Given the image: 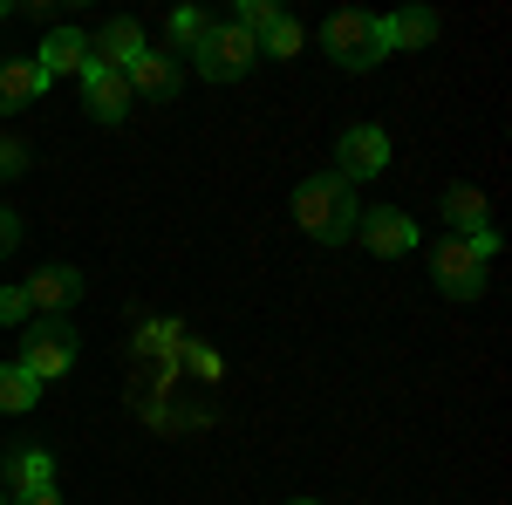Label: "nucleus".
Here are the masks:
<instances>
[{
	"instance_id": "1",
	"label": "nucleus",
	"mask_w": 512,
	"mask_h": 505,
	"mask_svg": "<svg viewBox=\"0 0 512 505\" xmlns=\"http://www.w3.org/2000/svg\"><path fill=\"white\" fill-rule=\"evenodd\" d=\"M294 219H301V233L321 239V246H342V239H355V219H362L355 185H349V178H335V171L301 178V192H294Z\"/></svg>"
},
{
	"instance_id": "2",
	"label": "nucleus",
	"mask_w": 512,
	"mask_h": 505,
	"mask_svg": "<svg viewBox=\"0 0 512 505\" xmlns=\"http://www.w3.org/2000/svg\"><path fill=\"white\" fill-rule=\"evenodd\" d=\"M321 48H328V62L335 69H376L383 55H390V35H383V14H328V28H321Z\"/></svg>"
},
{
	"instance_id": "3",
	"label": "nucleus",
	"mask_w": 512,
	"mask_h": 505,
	"mask_svg": "<svg viewBox=\"0 0 512 505\" xmlns=\"http://www.w3.org/2000/svg\"><path fill=\"white\" fill-rule=\"evenodd\" d=\"M253 55H260V41L246 35V28H233V21H212L205 41L192 48V62H198L205 82H239L246 69H253Z\"/></svg>"
},
{
	"instance_id": "4",
	"label": "nucleus",
	"mask_w": 512,
	"mask_h": 505,
	"mask_svg": "<svg viewBox=\"0 0 512 505\" xmlns=\"http://www.w3.org/2000/svg\"><path fill=\"white\" fill-rule=\"evenodd\" d=\"M431 280H437V294H451V301H478V294H485V253L458 233L437 239L431 246Z\"/></svg>"
},
{
	"instance_id": "5",
	"label": "nucleus",
	"mask_w": 512,
	"mask_h": 505,
	"mask_svg": "<svg viewBox=\"0 0 512 505\" xmlns=\"http://www.w3.org/2000/svg\"><path fill=\"white\" fill-rule=\"evenodd\" d=\"M76 362V328L69 321H35V328H21V369L28 376H62Z\"/></svg>"
},
{
	"instance_id": "6",
	"label": "nucleus",
	"mask_w": 512,
	"mask_h": 505,
	"mask_svg": "<svg viewBox=\"0 0 512 505\" xmlns=\"http://www.w3.org/2000/svg\"><path fill=\"white\" fill-rule=\"evenodd\" d=\"M21 301H28V314H41V321H69V308L82 301V273L76 267H41L21 280Z\"/></svg>"
},
{
	"instance_id": "7",
	"label": "nucleus",
	"mask_w": 512,
	"mask_h": 505,
	"mask_svg": "<svg viewBox=\"0 0 512 505\" xmlns=\"http://www.w3.org/2000/svg\"><path fill=\"white\" fill-rule=\"evenodd\" d=\"M390 171V137L376 130V123H355L342 130V144H335V178H383Z\"/></svg>"
},
{
	"instance_id": "8",
	"label": "nucleus",
	"mask_w": 512,
	"mask_h": 505,
	"mask_svg": "<svg viewBox=\"0 0 512 505\" xmlns=\"http://www.w3.org/2000/svg\"><path fill=\"white\" fill-rule=\"evenodd\" d=\"M355 233H362V246H369L376 260H403V253H417V219H410V212H396V205L362 212V219H355Z\"/></svg>"
},
{
	"instance_id": "9",
	"label": "nucleus",
	"mask_w": 512,
	"mask_h": 505,
	"mask_svg": "<svg viewBox=\"0 0 512 505\" xmlns=\"http://www.w3.org/2000/svg\"><path fill=\"white\" fill-rule=\"evenodd\" d=\"M123 82H130V96H144V103H171V96L185 89V62L164 55V48H144L137 62H123Z\"/></svg>"
},
{
	"instance_id": "10",
	"label": "nucleus",
	"mask_w": 512,
	"mask_h": 505,
	"mask_svg": "<svg viewBox=\"0 0 512 505\" xmlns=\"http://www.w3.org/2000/svg\"><path fill=\"white\" fill-rule=\"evenodd\" d=\"M76 82H82V110H89L96 123H123V117H130V103H137L130 82H123V69H96V62H89Z\"/></svg>"
},
{
	"instance_id": "11",
	"label": "nucleus",
	"mask_w": 512,
	"mask_h": 505,
	"mask_svg": "<svg viewBox=\"0 0 512 505\" xmlns=\"http://www.w3.org/2000/svg\"><path fill=\"white\" fill-rule=\"evenodd\" d=\"M144 48H151V41H144V21L117 14V21H110L103 35L89 41V62H96V69H123V62H137Z\"/></svg>"
},
{
	"instance_id": "12",
	"label": "nucleus",
	"mask_w": 512,
	"mask_h": 505,
	"mask_svg": "<svg viewBox=\"0 0 512 505\" xmlns=\"http://www.w3.org/2000/svg\"><path fill=\"white\" fill-rule=\"evenodd\" d=\"M35 69L48 82L55 76H82V69H89V35H82V28H55V35L35 48Z\"/></svg>"
},
{
	"instance_id": "13",
	"label": "nucleus",
	"mask_w": 512,
	"mask_h": 505,
	"mask_svg": "<svg viewBox=\"0 0 512 505\" xmlns=\"http://www.w3.org/2000/svg\"><path fill=\"white\" fill-rule=\"evenodd\" d=\"M41 96H48V76L35 69V55L0 62V110H35Z\"/></svg>"
},
{
	"instance_id": "14",
	"label": "nucleus",
	"mask_w": 512,
	"mask_h": 505,
	"mask_svg": "<svg viewBox=\"0 0 512 505\" xmlns=\"http://www.w3.org/2000/svg\"><path fill=\"white\" fill-rule=\"evenodd\" d=\"M35 485H55V458L48 451H28V444L7 451V499L14 492H35Z\"/></svg>"
},
{
	"instance_id": "15",
	"label": "nucleus",
	"mask_w": 512,
	"mask_h": 505,
	"mask_svg": "<svg viewBox=\"0 0 512 505\" xmlns=\"http://www.w3.org/2000/svg\"><path fill=\"white\" fill-rule=\"evenodd\" d=\"M444 219H451L458 239L485 233V192H478V185H451V192H444Z\"/></svg>"
},
{
	"instance_id": "16",
	"label": "nucleus",
	"mask_w": 512,
	"mask_h": 505,
	"mask_svg": "<svg viewBox=\"0 0 512 505\" xmlns=\"http://www.w3.org/2000/svg\"><path fill=\"white\" fill-rule=\"evenodd\" d=\"M383 35H390V55L396 48H424V41H437V14L431 7H403V14L383 21Z\"/></svg>"
},
{
	"instance_id": "17",
	"label": "nucleus",
	"mask_w": 512,
	"mask_h": 505,
	"mask_svg": "<svg viewBox=\"0 0 512 505\" xmlns=\"http://www.w3.org/2000/svg\"><path fill=\"white\" fill-rule=\"evenodd\" d=\"M35 403H41V376H28L21 362H0V410L21 417V410H35Z\"/></svg>"
},
{
	"instance_id": "18",
	"label": "nucleus",
	"mask_w": 512,
	"mask_h": 505,
	"mask_svg": "<svg viewBox=\"0 0 512 505\" xmlns=\"http://www.w3.org/2000/svg\"><path fill=\"white\" fill-rule=\"evenodd\" d=\"M205 28H212V21H205L198 7H178V14H171V55H192L198 41H205Z\"/></svg>"
},
{
	"instance_id": "19",
	"label": "nucleus",
	"mask_w": 512,
	"mask_h": 505,
	"mask_svg": "<svg viewBox=\"0 0 512 505\" xmlns=\"http://www.w3.org/2000/svg\"><path fill=\"white\" fill-rule=\"evenodd\" d=\"M274 21H280V7H274V0H239V14H233V28H246L253 41L267 35Z\"/></svg>"
},
{
	"instance_id": "20",
	"label": "nucleus",
	"mask_w": 512,
	"mask_h": 505,
	"mask_svg": "<svg viewBox=\"0 0 512 505\" xmlns=\"http://www.w3.org/2000/svg\"><path fill=\"white\" fill-rule=\"evenodd\" d=\"M260 55H301V21H287V14H280L274 28L260 35Z\"/></svg>"
},
{
	"instance_id": "21",
	"label": "nucleus",
	"mask_w": 512,
	"mask_h": 505,
	"mask_svg": "<svg viewBox=\"0 0 512 505\" xmlns=\"http://www.w3.org/2000/svg\"><path fill=\"white\" fill-rule=\"evenodd\" d=\"M21 171H28V144L0 137V178H21Z\"/></svg>"
},
{
	"instance_id": "22",
	"label": "nucleus",
	"mask_w": 512,
	"mask_h": 505,
	"mask_svg": "<svg viewBox=\"0 0 512 505\" xmlns=\"http://www.w3.org/2000/svg\"><path fill=\"white\" fill-rule=\"evenodd\" d=\"M0 321L14 328V321H28V301H21V287H0Z\"/></svg>"
},
{
	"instance_id": "23",
	"label": "nucleus",
	"mask_w": 512,
	"mask_h": 505,
	"mask_svg": "<svg viewBox=\"0 0 512 505\" xmlns=\"http://www.w3.org/2000/svg\"><path fill=\"white\" fill-rule=\"evenodd\" d=\"M14 246H21V219H14V212H7V205H0V260H7V253H14Z\"/></svg>"
},
{
	"instance_id": "24",
	"label": "nucleus",
	"mask_w": 512,
	"mask_h": 505,
	"mask_svg": "<svg viewBox=\"0 0 512 505\" xmlns=\"http://www.w3.org/2000/svg\"><path fill=\"white\" fill-rule=\"evenodd\" d=\"M7 505H62V492H55V485H35V492H14Z\"/></svg>"
},
{
	"instance_id": "25",
	"label": "nucleus",
	"mask_w": 512,
	"mask_h": 505,
	"mask_svg": "<svg viewBox=\"0 0 512 505\" xmlns=\"http://www.w3.org/2000/svg\"><path fill=\"white\" fill-rule=\"evenodd\" d=\"M287 505H321V499H287Z\"/></svg>"
},
{
	"instance_id": "26",
	"label": "nucleus",
	"mask_w": 512,
	"mask_h": 505,
	"mask_svg": "<svg viewBox=\"0 0 512 505\" xmlns=\"http://www.w3.org/2000/svg\"><path fill=\"white\" fill-rule=\"evenodd\" d=\"M0 14H14V0H0Z\"/></svg>"
},
{
	"instance_id": "27",
	"label": "nucleus",
	"mask_w": 512,
	"mask_h": 505,
	"mask_svg": "<svg viewBox=\"0 0 512 505\" xmlns=\"http://www.w3.org/2000/svg\"><path fill=\"white\" fill-rule=\"evenodd\" d=\"M0 505H7V492H0Z\"/></svg>"
}]
</instances>
